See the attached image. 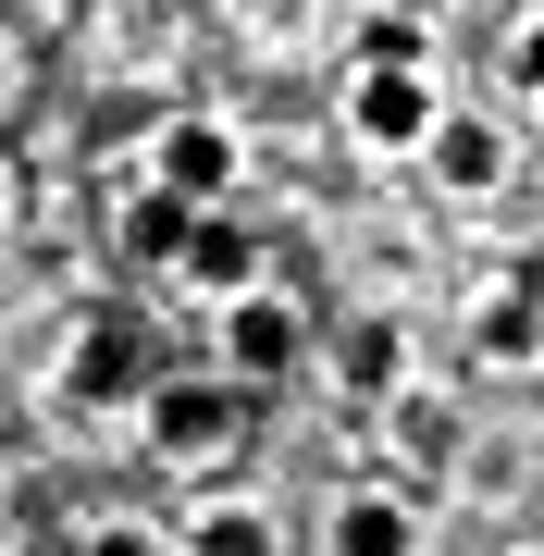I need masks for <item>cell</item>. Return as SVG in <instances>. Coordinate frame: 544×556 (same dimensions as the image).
Listing matches in <instances>:
<instances>
[{
	"label": "cell",
	"mask_w": 544,
	"mask_h": 556,
	"mask_svg": "<svg viewBox=\"0 0 544 556\" xmlns=\"http://www.w3.org/2000/svg\"><path fill=\"white\" fill-rule=\"evenodd\" d=\"M137 433H149V457H174V470H211V457H236L248 396H236L223 371H174V383L137 396Z\"/></svg>",
	"instance_id": "obj_1"
},
{
	"label": "cell",
	"mask_w": 544,
	"mask_h": 556,
	"mask_svg": "<svg viewBox=\"0 0 544 556\" xmlns=\"http://www.w3.org/2000/svg\"><path fill=\"white\" fill-rule=\"evenodd\" d=\"M236 174H248V137H236V124H211V112H186V124L149 137V186H162L174 211H199V223L236 199Z\"/></svg>",
	"instance_id": "obj_2"
},
{
	"label": "cell",
	"mask_w": 544,
	"mask_h": 556,
	"mask_svg": "<svg viewBox=\"0 0 544 556\" xmlns=\"http://www.w3.org/2000/svg\"><path fill=\"white\" fill-rule=\"evenodd\" d=\"M298 358H309V321H298V298H284V285H261V298L223 309V383H236V396L284 383Z\"/></svg>",
	"instance_id": "obj_3"
},
{
	"label": "cell",
	"mask_w": 544,
	"mask_h": 556,
	"mask_svg": "<svg viewBox=\"0 0 544 556\" xmlns=\"http://www.w3.org/2000/svg\"><path fill=\"white\" fill-rule=\"evenodd\" d=\"M433 124H445V87L433 75H346V137L359 149H433Z\"/></svg>",
	"instance_id": "obj_4"
},
{
	"label": "cell",
	"mask_w": 544,
	"mask_h": 556,
	"mask_svg": "<svg viewBox=\"0 0 544 556\" xmlns=\"http://www.w3.org/2000/svg\"><path fill=\"white\" fill-rule=\"evenodd\" d=\"M334 383H346L359 408H396V396H421V358H408V321H396V309H359V321L334 334Z\"/></svg>",
	"instance_id": "obj_5"
},
{
	"label": "cell",
	"mask_w": 544,
	"mask_h": 556,
	"mask_svg": "<svg viewBox=\"0 0 544 556\" xmlns=\"http://www.w3.org/2000/svg\"><path fill=\"white\" fill-rule=\"evenodd\" d=\"M174 285H186V298H199V309L223 321V309H236V298H261V285H273V273H261V236H248V223H223V211H211L199 236H186V260H174Z\"/></svg>",
	"instance_id": "obj_6"
},
{
	"label": "cell",
	"mask_w": 544,
	"mask_h": 556,
	"mask_svg": "<svg viewBox=\"0 0 544 556\" xmlns=\"http://www.w3.org/2000/svg\"><path fill=\"white\" fill-rule=\"evenodd\" d=\"M322 556H421V507L396 482H359V495L322 507Z\"/></svg>",
	"instance_id": "obj_7"
},
{
	"label": "cell",
	"mask_w": 544,
	"mask_h": 556,
	"mask_svg": "<svg viewBox=\"0 0 544 556\" xmlns=\"http://www.w3.org/2000/svg\"><path fill=\"white\" fill-rule=\"evenodd\" d=\"M421 161H433V186H445V199H495V186H507V124H483V112H445Z\"/></svg>",
	"instance_id": "obj_8"
},
{
	"label": "cell",
	"mask_w": 544,
	"mask_h": 556,
	"mask_svg": "<svg viewBox=\"0 0 544 556\" xmlns=\"http://www.w3.org/2000/svg\"><path fill=\"white\" fill-rule=\"evenodd\" d=\"M470 346H483L495 371H520V358H544V309L520 298V285H495V298L470 309Z\"/></svg>",
	"instance_id": "obj_9"
},
{
	"label": "cell",
	"mask_w": 544,
	"mask_h": 556,
	"mask_svg": "<svg viewBox=\"0 0 544 556\" xmlns=\"http://www.w3.org/2000/svg\"><path fill=\"white\" fill-rule=\"evenodd\" d=\"M186 236H199V211H174L162 186H137V199H124V248H137L149 273H174V260H186Z\"/></svg>",
	"instance_id": "obj_10"
},
{
	"label": "cell",
	"mask_w": 544,
	"mask_h": 556,
	"mask_svg": "<svg viewBox=\"0 0 544 556\" xmlns=\"http://www.w3.org/2000/svg\"><path fill=\"white\" fill-rule=\"evenodd\" d=\"M174 544H186V556H273V519H261V507H186Z\"/></svg>",
	"instance_id": "obj_11"
},
{
	"label": "cell",
	"mask_w": 544,
	"mask_h": 556,
	"mask_svg": "<svg viewBox=\"0 0 544 556\" xmlns=\"http://www.w3.org/2000/svg\"><path fill=\"white\" fill-rule=\"evenodd\" d=\"M383 420H396V445L421 457V470H445V445H458V420H445V396H396Z\"/></svg>",
	"instance_id": "obj_12"
},
{
	"label": "cell",
	"mask_w": 544,
	"mask_h": 556,
	"mask_svg": "<svg viewBox=\"0 0 544 556\" xmlns=\"http://www.w3.org/2000/svg\"><path fill=\"white\" fill-rule=\"evenodd\" d=\"M75 556H186V544H174V519H87Z\"/></svg>",
	"instance_id": "obj_13"
},
{
	"label": "cell",
	"mask_w": 544,
	"mask_h": 556,
	"mask_svg": "<svg viewBox=\"0 0 544 556\" xmlns=\"http://www.w3.org/2000/svg\"><path fill=\"white\" fill-rule=\"evenodd\" d=\"M124 383V321H100V334L75 346V396H112Z\"/></svg>",
	"instance_id": "obj_14"
},
{
	"label": "cell",
	"mask_w": 544,
	"mask_h": 556,
	"mask_svg": "<svg viewBox=\"0 0 544 556\" xmlns=\"http://www.w3.org/2000/svg\"><path fill=\"white\" fill-rule=\"evenodd\" d=\"M383 13H408V25H421V13H433V0H383Z\"/></svg>",
	"instance_id": "obj_15"
},
{
	"label": "cell",
	"mask_w": 544,
	"mask_h": 556,
	"mask_svg": "<svg viewBox=\"0 0 544 556\" xmlns=\"http://www.w3.org/2000/svg\"><path fill=\"white\" fill-rule=\"evenodd\" d=\"M0 223H13V161H0Z\"/></svg>",
	"instance_id": "obj_16"
},
{
	"label": "cell",
	"mask_w": 544,
	"mask_h": 556,
	"mask_svg": "<svg viewBox=\"0 0 544 556\" xmlns=\"http://www.w3.org/2000/svg\"><path fill=\"white\" fill-rule=\"evenodd\" d=\"M0 507H13V457H0Z\"/></svg>",
	"instance_id": "obj_17"
},
{
	"label": "cell",
	"mask_w": 544,
	"mask_h": 556,
	"mask_svg": "<svg viewBox=\"0 0 544 556\" xmlns=\"http://www.w3.org/2000/svg\"><path fill=\"white\" fill-rule=\"evenodd\" d=\"M520 556H544V544H520Z\"/></svg>",
	"instance_id": "obj_18"
}]
</instances>
